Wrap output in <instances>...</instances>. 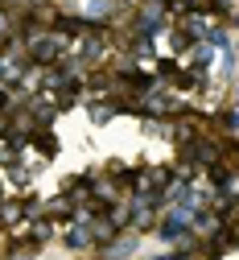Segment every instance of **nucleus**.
Returning <instances> with one entry per match:
<instances>
[{
	"label": "nucleus",
	"mask_w": 239,
	"mask_h": 260,
	"mask_svg": "<svg viewBox=\"0 0 239 260\" xmlns=\"http://www.w3.org/2000/svg\"><path fill=\"white\" fill-rule=\"evenodd\" d=\"M165 244H178L182 236H186V211H174V215H165L161 219V232H157Z\"/></svg>",
	"instance_id": "nucleus-1"
},
{
	"label": "nucleus",
	"mask_w": 239,
	"mask_h": 260,
	"mask_svg": "<svg viewBox=\"0 0 239 260\" xmlns=\"http://www.w3.org/2000/svg\"><path fill=\"white\" fill-rule=\"evenodd\" d=\"M145 112H178V100H169L165 91H153L145 100Z\"/></svg>",
	"instance_id": "nucleus-2"
},
{
	"label": "nucleus",
	"mask_w": 239,
	"mask_h": 260,
	"mask_svg": "<svg viewBox=\"0 0 239 260\" xmlns=\"http://www.w3.org/2000/svg\"><path fill=\"white\" fill-rule=\"evenodd\" d=\"M95 236L87 232V227H71V232H66V244H71V248H87Z\"/></svg>",
	"instance_id": "nucleus-3"
},
{
	"label": "nucleus",
	"mask_w": 239,
	"mask_h": 260,
	"mask_svg": "<svg viewBox=\"0 0 239 260\" xmlns=\"http://www.w3.org/2000/svg\"><path fill=\"white\" fill-rule=\"evenodd\" d=\"M108 9H112V5H108V0H91V5H87V13H91V17H104Z\"/></svg>",
	"instance_id": "nucleus-4"
},
{
	"label": "nucleus",
	"mask_w": 239,
	"mask_h": 260,
	"mask_svg": "<svg viewBox=\"0 0 239 260\" xmlns=\"http://www.w3.org/2000/svg\"><path fill=\"white\" fill-rule=\"evenodd\" d=\"M190 5H194V0H190Z\"/></svg>",
	"instance_id": "nucleus-5"
}]
</instances>
